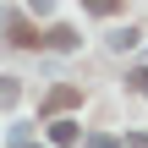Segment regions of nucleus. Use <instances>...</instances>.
Returning <instances> with one entry per match:
<instances>
[{"mask_svg":"<svg viewBox=\"0 0 148 148\" xmlns=\"http://www.w3.org/2000/svg\"><path fill=\"white\" fill-rule=\"evenodd\" d=\"M71 104H82V88H55V93L44 99V115H49V110H71Z\"/></svg>","mask_w":148,"mask_h":148,"instance_id":"f03ea898","label":"nucleus"},{"mask_svg":"<svg viewBox=\"0 0 148 148\" xmlns=\"http://www.w3.org/2000/svg\"><path fill=\"white\" fill-rule=\"evenodd\" d=\"M27 148H33V143H27Z\"/></svg>","mask_w":148,"mask_h":148,"instance_id":"6e6552de","label":"nucleus"},{"mask_svg":"<svg viewBox=\"0 0 148 148\" xmlns=\"http://www.w3.org/2000/svg\"><path fill=\"white\" fill-rule=\"evenodd\" d=\"M88 148H121V143H115V137H104V132H93V137H88Z\"/></svg>","mask_w":148,"mask_h":148,"instance_id":"0eeeda50","label":"nucleus"},{"mask_svg":"<svg viewBox=\"0 0 148 148\" xmlns=\"http://www.w3.org/2000/svg\"><path fill=\"white\" fill-rule=\"evenodd\" d=\"M126 82H132V88H137V93H148V66H137V71H132V77H126Z\"/></svg>","mask_w":148,"mask_h":148,"instance_id":"423d86ee","label":"nucleus"},{"mask_svg":"<svg viewBox=\"0 0 148 148\" xmlns=\"http://www.w3.org/2000/svg\"><path fill=\"white\" fill-rule=\"evenodd\" d=\"M49 44H55V49H77V44H82V38H77V33H71V27H55V33H49Z\"/></svg>","mask_w":148,"mask_h":148,"instance_id":"7ed1b4c3","label":"nucleus"},{"mask_svg":"<svg viewBox=\"0 0 148 148\" xmlns=\"http://www.w3.org/2000/svg\"><path fill=\"white\" fill-rule=\"evenodd\" d=\"M22 99V88H16V77H0V104H16Z\"/></svg>","mask_w":148,"mask_h":148,"instance_id":"20e7f679","label":"nucleus"},{"mask_svg":"<svg viewBox=\"0 0 148 148\" xmlns=\"http://www.w3.org/2000/svg\"><path fill=\"white\" fill-rule=\"evenodd\" d=\"M71 143H82V126H77V121H66V115H60V121H49V148H71Z\"/></svg>","mask_w":148,"mask_h":148,"instance_id":"f257e3e1","label":"nucleus"},{"mask_svg":"<svg viewBox=\"0 0 148 148\" xmlns=\"http://www.w3.org/2000/svg\"><path fill=\"white\" fill-rule=\"evenodd\" d=\"M110 44H115V49H132V44H137V27H121V33H115Z\"/></svg>","mask_w":148,"mask_h":148,"instance_id":"39448f33","label":"nucleus"}]
</instances>
